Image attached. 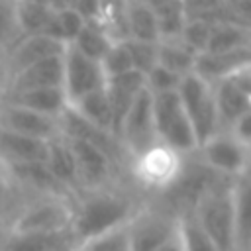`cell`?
Segmentation results:
<instances>
[{
    "label": "cell",
    "mask_w": 251,
    "mask_h": 251,
    "mask_svg": "<svg viewBox=\"0 0 251 251\" xmlns=\"http://www.w3.org/2000/svg\"><path fill=\"white\" fill-rule=\"evenodd\" d=\"M155 251H182V243H180V237H178V229H176V233L171 237V239H167L163 245H159Z\"/></svg>",
    "instance_id": "obj_38"
},
{
    "label": "cell",
    "mask_w": 251,
    "mask_h": 251,
    "mask_svg": "<svg viewBox=\"0 0 251 251\" xmlns=\"http://www.w3.org/2000/svg\"><path fill=\"white\" fill-rule=\"evenodd\" d=\"M116 137L127 151L129 161L133 155L145 151L159 141L153 124V98L147 88H143L127 108L124 120L118 126Z\"/></svg>",
    "instance_id": "obj_9"
},
{
    "label": "cell",
    "mask_w": 251,
    "mask_h": 251,
    "mask_svg": "<svg viewBox=\"0 0 251 251\" xmlns=\"http://www.w3.org/2000/svg\"><path fill=\"white\" fill-rule=\"evenodd\" d=\"M73 251H82V249H80V247H75V249H73Z\"/></svg>",
    "instance_id": "obj_43"
},
{
    "label": "cell",
    "mask_w": 251,
    "mask_h": 251,
    "mask_svg": "<svg viewBox=\"0 0 251 251\" xmlns=\"http://www.w3.org/2000/svg\"><path fill=\"white\" fill-rule=\"evenodd\" d=\"M65 51V43L49 35H25L22 37L8 53H6V71L8 80L16 73L24 71L25 67L39 63L49 57H59Z\"/></svg>",
    "instance_id": "obj_12"
},
{
    "label": "cell",
    "mask_w": 251,
    "mask_h": 251,
    "mask_svg": "<svg viewBox=\"0 0 251 251\" xmlns=\"http://www.w3.org/2000/svg\"><path fill=\"white\" fill-rule=\"evenodd\" d=\"M100 67H102L106 78L124 75L127 71H133L131 59H129V53H127V47H126V41L112 43L108 47V51L104 53V57L100 59Z\"/></svg>",
    "instance_id": "obj_33"
},
{
    "label": "cell",
    "mask_w": 251,
    "mask_h": 251,
    "mask_svg": "<svg viewBox=\"0 0 251 251\" xmlns=\"http://www.w3.org/2000/svg\"><path fill=\"white\" fill-rule=\"evenodd\" d=\"M212 96L222 127H229L235 120L251 112V92L235 86L229 80H220L212 84Z\"/></svg>",
    "instance_id": "obj_18"
},
{
    "label": "cell",
    "mask_w": 251,
    "mask_h": 251,
    "mask_svg": "<svg viewBox=\"0 0 251 251\" xmlns=\"http://www.w3.org/2000/svg\"><path fill=\"white\" fill-rule=\"evenodd\" d=\"M194 61H196V53L190 51L180 41V37L157 41V65L169 69L171 73L182 76L194 69Z\"/></svg>",
    "instance_id": "obj_23"
},
{
    "label": "cell",
    "mask_w": 251,
    "mask_h": 251,
    "mask_svg": "<svg viewBox=\"0 0 251 251\" xmlns=\"http://www.w3.org/2000/svg\"><path fill=\"white\" fill-rule=\"evenodd\" d=\"M27 2H43V4H47V0H27Z\"/></svg>",
    "instance_id": "obj_42"
},
{
    "label": "cell",
    "mask_w": 251,
    "mask_h": 251,
    "mask_svg": "<svg viewBox=\"0 0 251 251\" xmlns=\"http://www.w3.org/2000/svg\"><path fill=\"white\" fill-rule=\"evenodd\" d=\"M73 10L84 20V22H94L100 12V0H75Z\"/></svg>",
    "instance_id": "obj_37"
},
{
    "label": "cell",
    "mask_w": 251,
    "mask_h": 251,
    "mask_svg": "<svg viewBox=\"0 0 251 251\" xmlns=\"http://www.w3.org/2000/svg\"><path fill=\"white\" fill-rule=\"evenodd\" d=\"M178 237L182 243V251H218V247L192 220V216L178 218Z\"/></svg>",
    "instance_id": "obj_29"
},
{
    "label": "cell",
    "mask_w": 251,
    "mask_h": 251,
    "mask_svg": "<svg viewBox=\"0 0 251 251\" xmlns=\"http://www.w3.org/2000/svg\"><path fill=\"white\" fill-rule=\"evenodd\" d=\"M82 251H129V239H127V224L108 229L86 243L78 245Z\"/></svg>",
    "instance_id": "obj_30"
},
{
    "label": "cell",
    "mask_w": 251,
    "mask_h": 251,
    "mask_svg": "<svg viewBox=\"0 0 251 251\" xmlns=\"http://www.w3.org/2000/svg\"><path fill=\"white\" fill-rule=\"evenodd\" d=\"M176 96L190 120L196 143L200 147L208 137H212L216 131L222 129V122L212 96V86L204 78H200L194 71H190L180 76L176 86Z\"/></svg>",
    "instance_id": "obj_5"
},
{
    "label": "cell",
    "mask_w": 251,
    "mask_h": 251,
    "mask_svg": "<svg viewBox=\"0 0 251 251\" xmlns=\"http://www.w3.org/2000/svg\"><path fill=\"white\" fill-rule=\"evenodd\" d=\"M47 143L49 141L20 135V133L0 127V161L6 167L45 163Z\"/></svg>",
    "instance_id": "obj_15"
},
{
    "label": "cell",
    "mask_w": 251,
    "mask_h": 251,
    "mask_svg": "<svg viewBox=\"0 0 251 251\" xmlns=\"http://www.w3.org/2000/svg\"><path fill=\"white\" fill-rule=\"evenodd\" d=\"M210 27H212V24H206L202 20H186L178 37L190 51L200 55V53L206 51L208 37H210Z\"/></svg>",
    "instance_id": "obj_34"
},
{
    "label": "cell",
    "mask_w": 251,
    "mask_h": 251,
    "mask_svg": "<svg viewBox=\"0 0 251 251\" xmlns=\"http://www.w3.org/2000/svg\"><path fill=\"white\" fill-rule=\"evenodd\" d=\"M153 98V124L157 139L180 155H192L198 149L190 120L175 92L151 94Z\"/></svg>",
    "instance_id": "obj_6"
},
{
    "label": "cell",
    "mask_w": 251,
    "mask_h": 251,
    "mask_svg": "<svg viewBox=\"0 0 251 251\" xmlns=\"http://www.w3.org/2000/svg\"><path fill=\"white\" fill-rule=\"evenodd\" d=\"M126 2H139V0H126Z\"/></svg>",
    "instance_id": "obj_44"
},
{
    "label": "cell",
    "mask_w": 251,
    "mask_h": 251,
    "mask_svg": "<svg viewBox=\"0 0 251 251\" xmlns=\"http://www.w3.org/2000/svg\"><path fill=\"white\" fill-rule=\"evenodd\" d=\"M29 198L18 188L14 182L8 167L0 161V233L6 231L18 210L27 202Z\"/></svg>",
    "instance_id": "obj_25"
},
{
    "label": "cell",
    "mask_w": 251,
    "mask_h": 251,
    "mask_svg": "<svg viewBox=\"0 0 251 251\" xmlns=\"http://www.w3.org/2000/svg\"><path fill=\"white\" fill-rule=\"evenodd\" d=\"M141 2H145L151 10H155V8H159V6H163V4H167V2H171V0H141Z\"/></svg>",
    "instance_id": "obj_41"
},
{
    "label": "cell",
    "mask_w": 251,
    "mask_h": 251,
    "mask_svg": "<svg viewBox=\"0 0 251 251\" xmlns=\"http://www.w3.org/2000/svg\"><path fill=\"white\" fill-rule=\"evenodd\" d=\"M241 47H251V29L229 22H216L210 27V37L204 53H227Z\"/></svg>",
    "instance_id": "obj_22"
},
{
    "label": "cell",
    "mask_w": 251,
    "mask_h": 251,
    "mask_svg": "<svg viewBox=\"0 0 251 251\" xmlns=\"http://www.w3.org/2000/svg\"><path fill=\"white\" fill-rule=\"evenodd\" d=\"M153 14H155V22H157L159 39H171V37L180 35L182 27L186 24V14H184L180 0H171V2L155 8Z\"/></svg>",
    "instance_id": "obj_27"
},
{
    "label": "cell",
    "mask_w": 251,
    "mask_h": 251,
    "mask_svg": "<svg viewBox=\"0 0 251 251\" xmlns=\"http://www.w3.org/2000/svg\"><path fill=\"white\" fill-rule=\"evenodd\" d=\"M47 6L53 8L55 12L57 10H67V8L75 6V0H47Z\"/></svg>",
    "instance_id": "obj_40"
},
{
    "label": "cell",
    "mask_w": 251,
    "mask_h": 251,
    "mask_svg": "<svg viewBox=\"0 0 251 251\" xmlns=\"http://www.w3.org/2000/svg\"><path fill=\"white\" fill-rule=\"evenodd\" d=\"M184 157L186 155H180L157 141L145 151L131 157L127 167L129 184H133L139 192L147 190L151 194H159L178 176Z\"/></svg>",
    "instance_id": "obj_4"
},
{
    "label": "cell",
    "mask_w": 251,
    "mask_h": 251,
    "mask_svg": "<svg viewBox=\"0 0 251 251\" xmlns=\"http://www.w3.org/2000/svg\"><path fill=\"white\" fill-rule=\"evenodd\" d=\"M69 106L80 118H84L88 124L96 126L98 129L114 133V114H112V106H110V100H108V94H106L104 86L76 98Z\"/></svg>",
    "instance_id": "obj_20"
},
{
    "label": "cell",
    "mask_w": 251,
    "mask_h": 251,
    "mask_svg": "<svg viewBox=\"0 0 251 251\" xmlns=\"http://www.w3.org/2000/svg\"><path fill=\"white\" fill-rule=\"evenodd\" d=\"M131 67L133 71L147 75L155 65H157V41H137V39H127L126 41Z\"/></svg>",
    "instance_id": "obj_32"
},
{
    "label": "cell",
    "mask_w": 251,
    "mask_h": 251,
    "mask_svg": "<svg viewBox=\"0 0 251 251\" xmlns=\"http://www.w3.org/2000/svg\"><path fill=\"white\" fill-rule=\"evenodd\" d=\"M0 102H10L22 108H27L31 112L59 118V114L69 106L65 90L61 86H49V88H31L22 92H12L2 96Z\"/></svg>",
    "instance_id": "obj_17"
},
{
    "label": "cell",
    "mask_w": 251,
    "mask_h": 251,
    "mask_svg": "<svg viewBox=\"0 0 251 251\" xmlns=\"http://www.w3.org/2000/svg\"><path fill=\"white\" fill-rule=\"evenodd\" d=\"M84 24L86 22L73 8L57 10L55 12V18H53V37L59 39L61 43L69 45L80 33V29L84 27Z\"/></svg>",
    "instance_id": "obj_31"
},
{
    "label": "cell",
    "mask_w": 251,
    "mask_h": 251,
    "mask_svg": "<svg viewBox=\"0 0 251 251\" xmlns=\"http://www.w3.org/2000/svg\"><path fill=\"white\" fill-rule=\"evenodd\" d=\"M235 182L224 178L212 186L194 206L192 220L212 239L218 251H239L235 220Z\"/></svg>",
    "instance_id": "obj_2"
},
{
    "label": "cell",
    "mask_w": 251,
    "mask_h": 251,
    "mask_svg": "<svg viewBox=\"0 0 251 251\" xmlns=\"http://www.w3.org/2000/svg\"><path fill=\"white\" fill-rule=\"evenodd\" d=\"M75 214L73 196L29 198L14 216L4 233H63L71 231Z\"/></svg>",
    "instance_id": "obj_3"
},
{
    "label": "cell",
    "mask_w": 251,
    "mask_h": 251,
    "mask_svg": "<svg viewBox=\"0 0 251 251\" xmlns=\"http://www.w3.org/2000/svg\"><path fill=\"white\" fill-rule=\"evenodd\" d=\"M16 12L22 35H49L53 37V18L55 10L43 2L16 0Z\"/></svg>",
    "instance_id": "obj_21"
},
{
    "label": "cell",
    "mask_w": 251,
    "mask_h": 251,
    "mask_svg": "<svg viewBox=\"0 0 251 251\" xmlns=\"http://www.w3.org/2000/svg\"><path fill=\"white\" fill-rule=\"evenodd\" d=\"M49 86L63 88V55L33 63L24 71L16 73L14 76H10L4 96L12 92H22L31 88H49Z\"/></svg>",
    "instance_id": "obj_14"
},
{
    "label": "cell",
    "mask_w": 251,
    "mask_h": 251,
    "mask_svg": "<svg viewBox=\"0 0 251 251\" xmlns=\"http://www.w3.org/2000/svg\"><path fill=\"white\" fill-rule=\"evenodd\" d=\"M226 129H229L241 143L251 145V112L245 114V116H241L239 120H235V122H233L229 127H226Z\"/></svg>",
    "instance_id": "obj_36"
},
{
    "label": "cell",
    "mask_w": 251,
    "mask_h": 251,
    "mask_svg": "<svg viewBox=\"0 0 251 251\" xmlns=\"http://www.w3.org/2000/svg\"><path fill=\"white\" fill-rule=\"evenodd\" d=\"M143 202L139 190L129 182L76 190L73 196L75 214L71 224V233L76 245H82L108 229L126 226Z\"/></svg>",
    "instance_id": "obj_1"
},
{
    "label": "cell",
    "mask_w": 251,
    "mask_h": 251,
    "mask_svg": "<svg viewBox=\"0 0 251 251\" xmlns=\"http://www.w3.org/2000/svg\"><path fill=\"white\" fill-rule=\"evenodd\" d=\"M198 159L224 178L247 176L249 169V145L241 143L229 129L222 127L212 137H208L198 149Z\"/></svg>",
    "instance_id": "obj_7"
},
{
    "label": "cell",
    "mask_w": 251,
    "mask_h": 251,
    "mask_svg": "<svg viewBox=\"0 0 251 251\" xmlns=\"http://www.w3.org/2000/svg\"><path fill=\"white\" fill-rule=\"evenodd\" d=\"M126 29H127V39L159 41L155 14L141 0L139 2H127V6H126Z\"/></svg>",
    "instance_id": "obj_24"
},
{
    "label": "cell",
    "mask_w": 251,
    "mask_h": 251,
    "mask_svg": "<svg viewBox=\"0 0 251 251\" xmlns=\"http://www.w3.org/2000/svg\"><path fill=\"white\" fill-rule=\"evenodd\" d=\"M247 67H251V47H241L227 53H200L196 55L192 71L212 86Z\"/></svg>",
    "instance_id": "obj_13"
},
{
    "label": "cell",
    "mask_w": 251,
    "mask_h": 251,
    "mask_svg": "<svg viewBox=\"0 0 251 251\" xmlns=\"http://www.w3.org/2000/svg\"><path fill=\"white\" fill-rule=\"evenodd\" d=\"M0 127L20 135L43 139V141H49L59 135L57 118L43 116L10 102H0Z\"/></svg>",
    "instance_id": "obj_11"
},
{
    "label": "cell",
    "mask_w": 251,
    "mask_h": 251,
    "mask_svg": "<svg viewBox=\"0 0 251 251\" xmlns=\"http://www.w3.org/2000/svg\"><path fill=\"white\" fill-rule=\"evenodd\" d=\"M45 167L47 171L55 176L57 182H61L69 192L78 190V180H76V163L73 157V151L67 143L65 137L57 135L49 139L47 143V157H45Z\"/></svg>",
    "instance_id": "obj_19"
},
{
    "label": "cell",
    "mask_w": 251,
    "mask_h": 251,
    "mask_svg": "<svg viewBox=\"0 0 251 251\" xmlns=\"http://www.w3.org/2000/svg\"><path fill=\"white\" fill-rule=\"evenodd\" d=\"M71 231L63 233H0V251H73Z\"/></svg>",
    "instance_id": "obj_16"
},
{
    "label": "cell",
    "mask_w": 251,
    "mask_h": 251,
    "mask_svg": "<svg viewBox=\"0 0 251 251\" xmlns=\"http://www.w3.org/2000/svg\"><path fill=\"white\" fill-rule=\"evenodd\" d=\"M178 229V218L155 204L145 200L135 216L127 222L129 251H155Z\"/></svg>",
    "instance_id": "obj_8"
},
{
    "label": "cell",
    "mask_w": 251,
    "mask_h": 251,
    "mask_svg": "<svg viewBox=\"0 0 251 251\" xmlns=\"http://www.w3.org/2000/svg\"><path fill=\"white\" fill-rule=\"evenodd\" d=\"M106 82L100 61H94L82 55L75 45H65L63 51V90L67 102H75L76 98L102 88Z\"/></svg>",
    "instance_id": "obj_10"
},
{
    "label": "cell",
    "mask_w": 251,
    "mask_h": 251,
    "mask_svg": "<svg viewBox=\"0 0 251 251\" xmlns=\"http://www.w3.org/2000/svg\"><path fill=\"white\" fill-rule=\"evenodd\" d=\"M6 84H8V71H6V53L0 51V100L6 92Z\"/></svg>",
    "instance_id": "obj_39"
},
{
    "label": "cell",
    "mask_w": 251,
    "mask_h": 251,
    "mask_svg": "<svg viewBox=\"0 0 251 251\" xmlns=\"http://www.w3.org/2000/svg\"><path fill=\"white\" fill-rule=\"evenodd\" d=\"M22 37L16 0H0V51L8 53Z\"/></svg>",
    "instance_id": "obj_28"
},
{
    "label": "cell",
    "mask_w": 251,
    "mask_h": 251,
    "mask_svg": "<svg viewBox=\"0 0 251 251\" xmlns=\"http://www.w3.org/2000/svg\"><path fill=\"white\" fill-rule=\"evenodd\" d=\"M112 43L114 41L106 35V31L98 24L86 22L84 27L80 29V33L75 37V41L71 45H75L82 55H86V57H90L94 61H100Z\"/></svg>",
    "instance_id": "obj_26"
},
{
    "label": "cell",
    "mask_w": 251,
    "mask_h": 251,
    "mask_svg": "<svg viewBox=\"0 0 251 251\" xmlns=\"http://www.w3.org/2000/svg\"><path fill=\"white\" fill-rule=\"evenodd\" d=\"M145 76V88L151 92V94H165V92H175L176 86H178V80L180 76L171 73L169 69L161 67V65H155Z\"/></svg>",
    "instance_id": "obj_35"
}]
</instances>
